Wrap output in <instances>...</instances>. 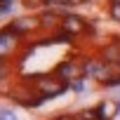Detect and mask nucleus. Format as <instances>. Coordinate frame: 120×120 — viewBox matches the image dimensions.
I'll return each instance as SVG.
<instances>
[{
    "label": "nucleus",
    "instance_id": "obj_1",
    "mask_svg": "<svg viewBox=\"0 0 120 120\" xmlns=\"http://www.w3.org/2000/svg\"><path fill=\"white\" fill-rule=\"evenodd\" d=\"M33 80V87H35V92H38V97L45 101V99H49V97H56V94H61L64 90H66V85L59 80L56 75H35V78H31Z\"/></svg>",
    "mask_w": 120,
    "mask_h": 120
},
{
    "label": "nucleus",
    "instance_id": "obj_2",
    "mask_svg": "<svg viewBox=\"0 0 120 120\" xmlns=\"http://www.w3.org/2000/svg\"><path fill=\"white\" fill-rule=\"evenodd\" d=\"M21 49V35H17L10 26L0 28V61H10Z\"/></svg>",
    "mask_w": 120,
    "mask_h": 120
},
{
    "label": "nucleus",
    "instance_id": "obj_3",
    "mask_svg": "<svg viewBox=\"0 0 120 120\" xmlns=\"http://www.w3.org/2000/svg\"><path fill=\"white\" fill-rule=\"evenodd\" d=\"M10 28L17 33V35H33L38 28H40V19L35 17V14H21V17H17V19H12V24H10Z\"/></svg>",
    "mask_w": 120,
    "mask_h": 120
},
{
    "label": "nucleus",
    "instance_id": "obj_4",
    "mask_svg": "<svg viewBox=\"0 0 120 120\" xmlns=\"http://www.w3.org/2000/svg\"><path fill=\"white\" fill-rule=\"evenodd\" d=\"M82 73V68L75 64V61H64V64H59L56 66V71H54V75L61 80L64 85H68V82H73V80H78V75Z\"/></svg>",
    "mask_w": 120,
    "mask_h": 120
},
{
    "label": "nucleus",
    "instance_id": "obj_5",
    "mask_svg": "<svg viewBox=\"0 0 120 120\" xmlns=\"http://www.w3.org/2000/svg\"><path fill=\"white\" fill-rule=\"evenodd\" d=\"M59 26H61V31H66V33H80V31L85 28V24H82L78 17H73V14H66Z\"/></svg>",
    "mask_w": 120,
    "mask_h": 120
},
{
    "label": "nucleus",
    "instance_id": "obj_6",
    "mask_svg": "<svg viewBox=\"0 0 120 120\" xmlns=\"http://www.w3.org/2000/svg\"><path fill=\"white\" fill-rule=\"evenodd\" d=\"M12 85V66L10 61H0V90H7Z\"/></svg>",
    "mask_w": 120,
    "mask_h": 120
},
{
    "label": "nucleus",
    "instance_id": "obj_7",
    "mask_svg": "<svg viewBox=\"0 0 120 120\" xmlns=\"http://www.w3.org/2000/svg\"><path fill=\"white\" fill-rule=\"evenodd\" d=\"M38 19H40V28H54V26L61 24V19H59L56 14H52V12H42Z\"/></svg>",
    "mask_w": 120,
    "mask_h": 120
},
{
    "label": "nucleus",
    "instance_id": "obj_8",
    "mask_svg": "<svg viewBox=\"0 0 120 120\" xmlns=\"http://www.w3.org/2000/svg\"><path fill=\"white\" fill-rule=\"evenodd\" d=\"M0 120H19V118H17V113L10 111V108H0Z\"/></svg>",
    "mask_w": 120,
    "mask_h": 120
},
{
    "label": "nucleus",
    "instance_id": "obj_9",
    "mask_svg": "<svg viewBox=\"0 0 120 120\" xmlns=\"http://www.w3.org/2000/svg\"><path fill=\"white\" fill-rule=\"evenodd\" d=\"M111 14L120 21V3H113V7H111Z\"/></svg>",
    "mask_w": 120,
    "mask_h": 120
},
{
    "label": "nucleus",
    "instance_id": "obj_10",
    "mask_svg": "<svg viewBox=\"0 0 120 120\" xmlns=\"http://www.w3.org/2000/svg\"><path fill=\"white\" fill-rule=\"evenodd\" d=\"M31 3H40V0H31Z\"/></svg>",
    "mask_w": 120,
    "mask_h": 120
}]
</instances>
